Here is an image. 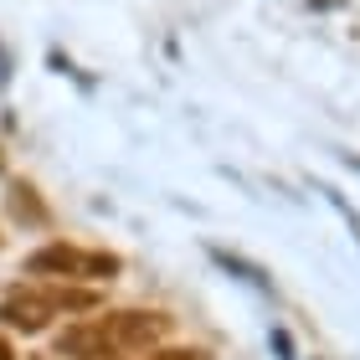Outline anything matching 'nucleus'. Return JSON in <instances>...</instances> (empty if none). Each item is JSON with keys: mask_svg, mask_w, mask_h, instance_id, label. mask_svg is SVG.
Returning <instances> with one entry per match:
<instances>
[{"mask_svg": "<svg viewBox=\"0 0 360 360\" xmlns=\"http://www.w3.org/2000/svg\"><path fill=\"white\" fill-rule=\"evenodd\" d=\"M0 319H6L11 330L37 335V330H46V324L57 319V309H52V299H46V293H15V299L0 304Z\"/></svg>", "mask_w": 360, "mask_h": 360, "instance_id": "1", "label": "nucleus"}, {"mask_svg": "<svg viewBox=\"0 0 360 360\" xmlns=\"http://www.w3.org/2000/svg\"><path fill=\"white\" fill-rule=\"evenodd\" d=\"M57 350L62 355H77V360H98V355H108V330H103V319H83V324H68L57 340Z\"/></svg>", "mask_w": 360, "mask_h": 360, "instance_id": "2", "label": "nucleus"}, {"mask_svg": "<svg viewBox=\"0 0 360 360\" xmlns=\"http://www.w3.org/2000/svg\"><path fill=\"white\" fill-rule=\"evenodd\" d=\"M31 273H57V278H83L88 273V257L68 248V242H52V248H41V252H31Z\"/></svg>", "mask_w": 360, "mask_h": 360, "instance_id": "3", "label": "nucleus"}, {"mask_svg": "<svg viewBox=\"0 0 360 360\" xmlns=\"http://www.w3.org/2000/svg\"><path fill=\"white\" fill-rule=\"evenodd\" d=\"M211 257L226 268V273H237V278H248L252 288H273V278L257 268V263H248V257H237V252H226V248H211Z\"/></svg>", "mask_w": 360, "mask_h": 360, "instance_id": "4", "label": "nucleus"}, {"mask_svg": "<svg viewBox=\"0 0 360 360\" xmlns=\"http://www.w3.org/2000/svg\"><path fill=\"white\" fill-rule=\"evenodd\" d=\"M46 299H52V309L62 314V309H93L98 293H88V288H46Z\"/></svg>", "mask_w": 360, "mask_h": 360, "instance_id": "5", "label": "nucleus"}, {"mask_svg": "<svg viewBox=\"0 0 360 360\" xmlns=\"http://www.w3.org/2000/svg\"><path fill=\"white\" fill-rule=\"evenodd\" d=\"M11 206H15V217H21V221H41V217H46L31 186H11Z\"/></svg>", "mask_w": 360, "mask_h": 360, "instance_id": "6", "label": "nucleus"}, {"mask_svg": "<svg viewBox=\"0 0 360 360\" xmlns=\"http://www.w3.org/2000/svg\"><path fill=\"white\" fill-rule=\"evenodd\" d=\"M150 360H206L201 350H160V355H150Z\"/></svg>", "mask_w": 360, "mask_h": 360, "instance_id": "7", "label": "nucleus"}, {"mask_svg": "<svg viewBox=\"0 0 360 360\" xmlns=\"http://www.w3.org/2000/svg\"><path fill=\"white\" fill-rule=\"evenodd\" d=\"M273 350H278V355H283V360H293V340H288L283 330H273Z\"/></svg>", "mask_w": 360, "mask_h": 360, "instance_id": "8", "label": "nucleus"}, {"mask_svg": "<svg viewBox=\"0 0 360 360\" xmlns=\"http://www.w3.org/2000/svg\"><path fill=\"white\" fill-rule=\"evenodd\" d=\"M0 360H11V345H6V340H0Z\"/></svg>", "mask_w": 360, "mask_h": 360, "instance_id": "9", "label": "nucleus"}]
</instances>
